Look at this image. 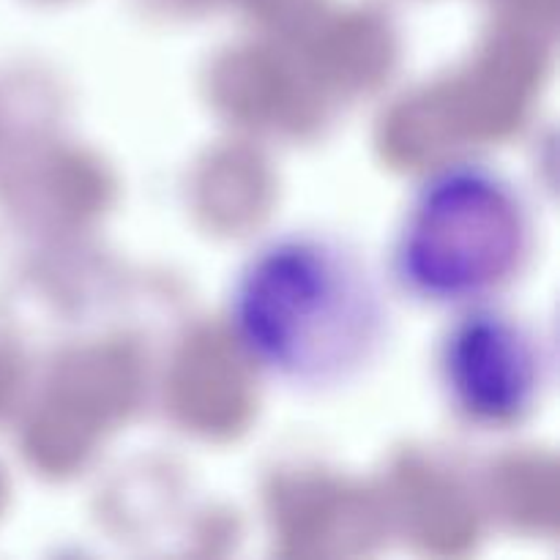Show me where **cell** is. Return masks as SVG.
<instances>
[{"instance_id":"cell-2","label":"cell","mask_w":560,"mask_h":560,"mask_svg":"<svg viewBox=\"0 0 560 560\" xmlns=\"http://www.w3.org/2000/svg\"><path fill=\"white\" fill-rule=\"evenodd\" d=\"M530 238V211L506 175L485 164H448L410 200L394 271L432 304H481L523 271Z\"/></svg>"},{"instance_id":"cell-1","label":"cell","mask_w":560,"mask_h":560,"mask_svg":"<svg viewBox=\"0 0 560 560\" xmlns=\"http://www.w3.org/2000/svg\"><path fill=\"white\" fill-rule=\"evenodd\" d=\"M241 348L277 381H353L386 342V304L364 262L328 235L268 241L241 268L230 301Z\"/></svg>"},{"instance_id":"cell-3","label":"cell","mask_w":560,"mask_h":560,"mask_svg":"<svg viewBox=\"0 0 560 560\" xmlns=\"http://www.w3.org/2000/svg\"><path fill=\"white\" fill-rule=\"evenodd\" d=\"M441 375L452 402L479 424H517L539 405L550 359L530 326L492 306L465 312L443 339Z\"/></svg>"}]
</instances>
